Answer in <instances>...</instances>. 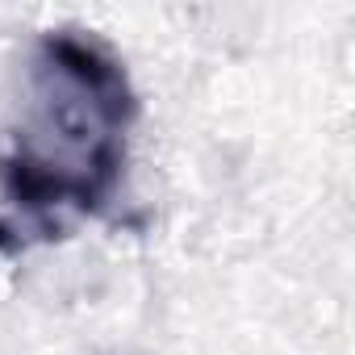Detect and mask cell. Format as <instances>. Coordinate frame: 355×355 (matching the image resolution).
<instances>
[{
  "label": "cell",
  "instance_id": "cell-1",
  "mask_svg": "<svg viewBox=\"0 0 355 355\" xmlns=\"http://www.w3.org/2000/svg\"><path fill=\"white\" fill-rule=\"evenodd\" d=\"M138 117L121 59L80 30H46L30 59V101L0 155V251L51 243L96 218L125 175V138Z\"/></svg>",
  "mask_w": 355,
  "mask_h": 355
}]
</instances>
